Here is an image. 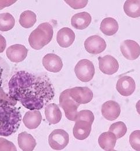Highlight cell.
<instances>
[{
    "label": "cell",
    "instance_id": "cell-25",
    "mask_svg": "<svg viewBox=\"0 0 140 151\" xmlns=\"http://www.w3.org/2000/svg\"><path fill=\"white\" fill-rule=\"evenodd\" d=\"M14 17L9 13L0 14V30L6 32L11 30L15 26Z\"/></svg>",
    "mask_w": 140,
    "mask_h": 151
},
{
    "label": "cell",
    "instance_id": "cell-26",
    "mask_svg": "<svg viewBox=\"0 0 140 151\" xmlns=\"http://www.w3.org/2000/svg\"><path fill=\"white\" fill-rule=\"evenodd\" d=\"M127 131L126 124L122 122H118L112 124L109 127V131L115 134L117 139L122 138L125 135Z\"/></svg>",
    "mask_w": 140,
    "mask_h": 151
},
{
    "label": "cell",
    "instance_id": "cell-28",
    "mask_svg": "<svg viewBox=\"0 0 140 151\" xmlns=\"http://www.w3.org/2000/svg\"><path fill=\"white\" fill-rule=\"evenodd\" d=\"M130 144L134 150L136 151H140V130L134 131L130 134Z\"/></svg>",
    "mask_w": 140,
    "mask_h": 151
},
{
    "label": "cell",
    "instance_id": "cell-6",
    "mask_svg": "<svg viewBox=\"0 0 140 151\" xmlns=\"http://www.w3.org/2000/svg\"><path fill=\"white\" fill-rule=\"evenodd\" d=\"M69 135L64 129L54 130L49 135L48 142L50 147L55 150L60 151L64 149L69 144Z\"/></svg>",
    "mask_w": 140,
    "mask_h": 151
},
{
    "label": "cell",
    "instance_id": "cell-13",
    "mask_svg": "<svg viewBox=\"0 0 140 151\" xmlns=\"http://www.w3.org/2000/svg\"><path fill=\"white\" fill-rule=\"evenodd\" d=\"M28 50L22 45H14L9 47L6 50V56L8 58L14 63H20L24 61L26 58Z\"/></svg>",
    "mask_w": 140,
    "mask_h": 151
},
{
    "label": "cell",
    "instance_id": "cell-14",
    "mask_svg": "<svg viewBox=\"0 0 140 151\" xmlns=\"http://www.w3.org/2000/svg\"><path fill=\"white\" fill-rule=\"evenodd\" d=\"M43 65L48 71L59 73L63 67V63L61 57L55 54H48L43 59Z\"/></svg>",
    "mask_w": 140,
    "mask_h": 151
},
{
    "label": "cell",
    "instance_id": "cell-8",
    "mask_svg": "<svg viewBox=\"0 0 140 151\" xmlns=\"http://www.w3.org/2000/svg\"><path fill=\"white\" fill-rule=\"evenodd\" d=\"M120 51L126 59L135 60L140 56V45L134 40H126L120 44Z\"/></svg>",
    "mask_w": 140,
    "mask_h": 151
},
{
    "label": "cell",
    "instance_id": "cell-33",
    "mask_svg": "<svg viewBox=\"0 0 140 151\" xmlns=\"http://www.w3.org/2000/svg\"><path fill=\"white\" fill-rule=\"evenodd\" d=\"M6 46V42L5 37L0 35V53L5 50Z\"/></svg>",
    "mask_w": 140,
    "mask_h": 151
},
{
    "label": "cell",
    "instance_id": "cell-16",
    "mask_svg": "<svg viewBox=\"0 0 140 151\" xmlns=\"http://www.w3.org/2000/svg\"><path fill=\"white\" fill-rule=\"evenodd\" d=\"M75 37V33L71 29L63 27L58 31L56 40L61 47L68 48L73 43Z\"/></svg>",
    "mask_w": 140,
    "mask_h": 151
},
{
    "label": "cell",
    "instance_id": "cell-5",
    "mask_svg": "<svg viewBox=\"0 0 140 151\" xmlns=\"http://www.w3.org/2000/svg\"><path fill=\"white\" fill-rule=\"evenodd\" d=\"M74 72L77 78L81 82H89L95 74L93 63L87 59L80 60L75 66Z\"/></svg>",
    "mask_w": 140,
    "mask_h": 151
},
{
    "label": "cell",
    "instance_id": "cell-20",
    "mask_svg": "<svg viewBox=\"0 0 140 151\" xmlns=\"http://www.w3.org/2000/svg\"><path fill=\"white\" fill-rule=\"evenodd\" d=\"M116 141L115 134L111 131H108L100 135L98 138V144L101 148L105 151H114Z\"/></svg>",
    "mask_w": 140,
    "mask_h": 151
},
{
    "label": "cell",
    "instance_id": "cell-22",
    "mask_svg": "<svg viewBox=\"0 0 140 151\" xmlns=\"http://www.w3.org/2000/svg\"><path fill=\"white\" fill-rule=\"evenodd\" d=\"M100 29L101 32L107 36H112L115 35L119 29V25L114 18H106L102 21Z\"/></svg>",
    "mask_w": 140,
    "mask_h": 151
},
{
    "label": "cell",
    "instance_id": "cell-32",
    "mask_svg": "<svg viewBox=\"0 0 140 151\" xmlns=\"http://www.w3.org/2000/svg\"><path fill=\"white\" fill-rule=\"evenodd\" d=\"M16 1H0V9H2L5 7L9 6L15 3Z\"/></svg>",
    "mask_w": 140,
    "mask_h": 151
},
{
    "label": "cell",
    "instance_id": "cell-4",
    "mask_svg": "<svg viewBox=\"0 0 140 151\" xmlns=\"http://www.w3.org/2000/svg\"><path fill=\"white\" fill-rule=\"evenodd\" d=\"M59 106L64 109L66 118L70 121L75 122L80 104L76 102L70 97L68 89L65 90L61 93Z\"/></svg>",
    "mask_w": 140,
    "mask_h": 151
},
{
    "label": "cell",
    "instance_id": "cell-2",
    "mask_svg": "<svg viewBox=\"0 0 140 151\" xmlns=\"http://www.w3.org/2000/svg\"><path fill=\"white\" fill-rule=\"evenodd\" d=\"M16 101L12 98H0V136L8 137L16 132L22 121Z\"/></svg>",
    "mask_w": 140,
    "mask_h": 151
},
{
    "label": "cell",
    "instance_id": "cell-1",
    "mask_svg": "<svg viewBox=\"0 0 140 151\" xmlns=\"http://www.w3.org/2000/svg\"><path fill=\"white\" fill-rule=\"evenodd\" d=\"M8 95L30 110H40L55 96L54 86L46 76L25 71L17 72L8 82Z\"/></svg>",
    "mask_w": 140,
    "mask_h": 151
},
{
    "label": "cell",
    "instance_id": "cell-7",
    "mask_svg": "<svg viewBox=\"0 0 140 151\" xmlns=\"http://www.w3.org/2000/svg\"><path fill=\"white\" fill-rule=\"evenodd\" d=\"M70 97L77 103L87 104L92 101L93 93L88 87H75L68 89Z\"/></svg>",
    "mask_w": 140,
    "mask_h": 151
},
{
    "label": "cell",
    "instance_id": "cell-31",
    "mask_svg": "<svg viewBox=\"0 0 140 151\" xmlns=\"http://www.w3.org/2000/svg\"><path fill=\"white\" fill-rule=\"evenodd\" d=\"M2 61V59H1L0 58V90L2 85V82H3V79H4V73L5 71V65L1 61Z\"/></svg>",
    "mask_w": 140,
    "mask_h": 151
},
{
    "label": "cell",
    "instance_id": "cell-30",
    "mask_svg": "<svg viewBox=\"0 0 140 151\" xmlns=\"http://www.w3.org/2000/svg\"><path fill=\"white\" fill-rule=\"evenodd\" d=\"M66 4H68L70 7L74 9H81L87 5L88 4L87 0H83V1H72V0H66L65 1Z\"/></svg>",
    "mask_w": 140,
    "mask_h": 151
},
{
    "label": "cell",
    "instance_id": "cell-15",
    "mask_svg": "<svg viewBox=\"0 0 140 151\" xmlns=\"http://www.w3.org/2000/svg\"><path fill=\"white\" fill-rule=\"evenodd\" d=\"M92 124L87 121H76L73 129V134L75 138L84 140L87 138L91 131Z\"/></svg>",
    "mask_w": 140,
    "mask_h": 151
},
{
    "label": "cell",
    "instance_id": "cell-18",
    "mask_svg": "<svg viewBox=\"0 0 140 151\" xmlns=\"http://www.w3.org/2000/svg\"><path fill=\"white\" fill-rule=\"evenodd\" d=\"M42 120L41 113L38 110H30L26 113L23 119L24 124L27 128L33 129L37 128Z\"/></svg>",
    "mask_w": 140,
    "mask_h": 151
},
{
    "label": "cell",
    "instance_id": "cell-11",
    "mask_svg": "<svg viewBox=\"0 0 140 151\" xmlns=\"http://www.w3.org/2000/svg\"><path fill=\"white\" fill-rule=\"evenodd\" d=\"M116 88L120 95L123 96H129L134 92L136 82L129 76H122L118 79Z\"/></svg>",
    "mask_w": 140,
    "mask_h": 151
},
{
    "label": "cell",
    "instance_id": "cell-27",
    "mask_svg": "<svg viewBox=\"0 0 140 151\" xmlns=\"http://www.w3.org/2000/svg\"><path fill=\"white\" fill-rule=\"evenodd\" d=\"M79 120L87 121L93 124L94 120L93 113L89 110H84L77 113L75 122Z\"/></svg>",
    "mask_w": 140,
    "mask_h": 151
},
{
    "label": "cell",
    "instance_id": "cell-9",
    "mask_svg": "<svg viewBox=\"0 0 140 151\" xmlns=\"http://www.w3.org/2000/svg\"><path fill=\"white\" fill-rule=\"evenodd\" d=\"M86 51L92 54H98L106 49V43L104 39L98 35H94L88 37L84 42Z\"/></svg>",
    "mask_w": 140,
    "mask_h": 151
},
{
    "label": "cell",
    "instance_id": "cell-12",
    "mask_svg": "<svg viewBox=\"0 0 140 151\" xmlns=\"http://www.w3.org/2000/svg\"><path fill=\"white\" fill-rule=\"evenodd\" d=\"M101 112L105 119L109 121H114L120 116L121 109L120 105L115 101H108L102 104Z\"/></svg>",
    "mask_w": 140,
    "mask_h": 151
},
{
    "label": "cell",
    "instance_id": "cell-29",
    "mask_svg": "<svg viewBox=\"0 0 140 151\" xmlns=\"http://www.w3.org/2000/svg\"><path fill=\"white\" fill-rule=\"evenodd\" d=\"M0 151H17L15 145L11 141L0 138Z\"/></svg>",
    "mask_w": 140,
    "mask_h": 151
},
{
    "label": "cell",
    "instance_id": "cell-10",
    "mask_svg": "<svg viewBox=\"0 0 140 151\" xmlns=\"http://www.w3.org/2000/svg\"><path fill=\"white\" fill-rule=\"evenodd\" d=\"M99 67L100 70L105 74L112 75L116 73L119 70V65L116 59L110 55L103 57H98Z\"/></svg>",
    "mask_w": 140,
    "mask_h": 151
},
{
    "label": "cell",
    "instance_id": "cell-23",
    "mask_svg": "<svg viewBox=\"0 0 140 151\" xmlns=\"http://www.w3.org/2000/svg\"><path fill=\"white\" fill-rule=\"evenodd\" d=\"M123 9L126 14L131 18H136L140 17V1L128 0L124 2Z\"/></svg>",
    "mask_w": 140,
    "mask_h": 151
},
{
    "label": "cell",
    "instance_id": "cell-3",
    "mask_svg": "<svg viewBox=\"0 0 140 151\" xmlns=\"http://www.w3.org/2000/svg\"><path fill=\"white\" fill-rule=\"evenodd\" d=\"M54 35L52 25L47 22L43 23L34 30L29 37L30 46L34 50H40L51 41Z\"/></svg>",
    "mask_w": 140,
    "mask_h": 151
},
{
    "label": "cell",
    "instance_id": "cell-24",
    "mask_svg": "<svg viewBox=\"0 0 140 151\" xmlns=\"http://www.w3.org/2000/svg\"><path fill=\"white\" fill-rule=\"evenodd\" d=\"M36 15L31 11H25L20 16L19 24L24 28L28 29L33 27L36 24Z\"/></svg>",
    "mask_w": 140,
    "mask_h": 151
},
{
    "label": "cell",
    "instance_id": "cell-17",
    "mask_svg": "<svg viewBox=\"0 0 140 151\" xmlns=\"http://www.w3.org/2000/svg\"><path fill=\"white\" fill-rule=\"evenodd\" d=\"M91 19V16L89 13L86 12H80L72 17L71 24L76 29L83 30L90 25Z\"/></svg>",
    "mask_w": 140,
    "mask_h": 151
},
{
    "label": "cell",
    "instance_id": "cell-21",
    "mask_svg": "<svg viewBox=\"0 0 140 151\" xmlns=\"http://www.w3.org/2000/svg\"><path fill=\"white\" fill-rule=\"evenodd\" d=\"M18 142L19 148L23 151H33L37 145L34 137L26 132H22L18 135Z\"/></svg>",
    "mask_w": 140,
    "mask_h": 151
},
{
    "label": "cell",
    "instance_id": "cell-19",
    "mask_svg": "<svg viewBox=\"0 0 140 151\" xmlns=\"http://www.w3.org/2000/svg\"><path fill=\"white\" fill-rule=\"evenodd\" d=\"M45 116L50 124H56L61 120L62 114L57 104L51 103L46 107Z\"/></svg>",
    "mask_w": 140,
    "mask_h": 151
}]
</instances>
